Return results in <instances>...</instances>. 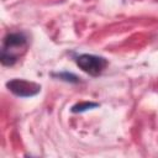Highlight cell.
I'll list each match as a JSON object with an SVG mask.
<instances>
[{"mask_svg": "<svg viewBox=\"0 0 158 158\" xmlns=\"http://www.w3.org/2000/svg\"><path fill=\"white\" fill-rule=\"evenodd\" d=\"M28 46V37L25 32H11L4 37L1 47V63L14 65L25 53Z\"/></svg>", "mask_w": 158, "mask_h": 158, "instance_id": "6da1fadb", "label": "cell"}, {"mask_svg": "<svg viewBox=\"0 0 158 158\" xmlns=\"http://www.w3.org/2000/svg\"><path fill=\"white\" fill-rule=\"evenodd\" d=\"M75 63L83 72H85L86 74H89L91 77L100 75L109 64L106 58L100 57V56H95V54H88V53H83V54L77 56Z\"/></svg>", "mask_w": 158, "mask_h": 158, "instance_id": "7a4b0ae2", "label": "cell"}, {"mask_svg": "<svg viewBox=\"0 0 158 158\" xmlns=\"http://www.w3.org/2000/svg\"><path fill=\"white\" fill-rule=\"evenodd\" d=\"M6 88L16 96L20 98H31L37 95L41 91V85L35 83V81H30V80H25V79H11L6 83Z\"/></svg>", "mask_w": 158, "mask_h": 158, "instance_id": "3957f363", "label": "cell"}, {"mask_svg": "<svg viewBox=\"0 0 158 158\" xmlns=\"http://www.w3.org/2000/svg\"><path fill=\"white\" fill-rule=\"evenodd\" d=\"M99 106L98 102H91V101H83V102H78L75 105L72 106L70 111L74 112V114H78V112H84V111H88L90 109H94Z\"/></svg>", "mask_w": 158, "mask_h": 158, "instance_id": "277c9868", "label": "cell"}, {"mask_svg": "<svg viewBox=\"0 0 158 158\" xmlns=\"http://www.w3.org/2000/svg\"><path fill=\"white\" fill-rule=\"evenodd\" d=\"M52 77L54 78H58L63 81H67V83H79L80 81V78L73 73H69V72H60V73H52Z\"/></svg>", "mask_w": 158, "mask_h": 158, "instance_id": "5b68a950", "label": "cell"}]
</instances>
